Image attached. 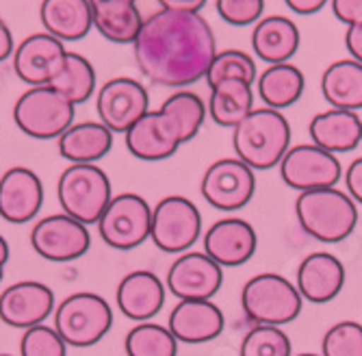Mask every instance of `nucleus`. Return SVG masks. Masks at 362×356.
Returning <instances> with one entry per match:
<instances>
[{"instance_id":"f257e3e1","label":"nucleus","mask_w":362,"mask_h":356,"mask_svg":"<svg viewBox=\"0 0 362 356\" xmlns=\"http://www.w3.org/2000/svg\"><path fill=\"white\" fill-rule=\"evenodd\" d=\"M133 52L150 83L182 89L206 76L217 42L200 11L158 9L144 20Z\"/></svg>"},{"instance_id":"f03ea898","label":"nucleus","mask_w":362,"mask_h":356,"mask_svg":"<svg viewBox=\"0 0 362 356\" xmlns=\"http://www.w3.org/2000/svg\"><path fill=\"white\" fill-rule=\"evenodd\" d=\"M233 148L252 170H272L291 148V124L278 109L254 107L233 128Z\"/></svg>"},{"instance_id":"7ed1b4c3","label":"nucleus","mask_w":362,"mask_h":356,"mask_svg":"<svg viewBox=\"0 0 362 356\" xmlns=\"http://www.w3.org/2000/svg\"><path fill=\"white\" fill-rule=\"evenodd\" d=\"M295 215L304 229L317 241L339 243L347 239L358 224V205L349 193L334 187H321L300 191L295 200Z\"/></svg>"},{"instance_id":"20e7f679","label":"nucleus","mask_w":362,"mask_h":356,"mask_svg":"<svg viewBox=\"0 0 362 356\" xmlns=\"http://www.w3.org/2000/svg\"><path fill=\"white\" fill-rule=\"evenodd\" d=\"M57 196L63 213L91 226L98 224L111 202V180L95 163H72L65 168L57 183Z\"/></svg>"},{"instance_id":"39448f33","label":"nucleus","mask_w":362,"mask_h":356,"mask_svg":"<svg viewBox=\"0 0 362 356\" xmlns=\"http://www.w3.org/2000/svg\"><path fill=\"white\" fill-rule=\"evenodd\" d=\"M76 105L50 85H30L13 105V122L33 139H57L74 122Z\"/></svg>"},{"instance_id":"423d86ee","label":"nucleus","mask_w":362,"mask_h":356,"mask_svg":"<svg viewBox=\"0 0 362 356\" xmlns=\"http://www.w3.org/2000/svg\"><path fill=\"white\" fill-rule=\"evenodd\" d=\"M241 306L256 326H282L302 311V294L280 274H258L241 291Z\"/></svg>"},{"instance_id":"0eeeda50","label":"nucleus","mask_w":362,"mask_h":356,"mask_svg":"<svg viewBox=\"0 0 362 356\" xmlns=\"http://www.w3.org/2000/svg\"><path fill=\"white\" fill-rule=\"evenodd\" d=\"M57 333L74 348H89L100 341L113 323L111 306L95 294H74L65 298L54 315Z\"/></svg>"},{"instance_id":"6e6552de","label":"nucleus","mask_w":362,"mask_h":356,"mask_svg":"<svg viewBox=\"0 0 362 356\" xmlns=\"http://www.w3.org/2000/svg\"><path fill=\"white\" fill-rule=\"evenodd\" d=\"M152 207L139 193H119L107 205L98 219V233L115 250H133L150 239Z\"/></svg>"},{"instance_id":"1a4fd4ad","label":"nucleus","mask_w":362,"mask_h":356,"mask_svg":"<svg viewBox=\"0 0 362 356\" xmlns=\"http://www.w3.org/2000/svg\"><path fill=\"white\" fill-rule=\"evenodd\" d=\"M256 191V170L239 156H223L211 163L200 180L202 198L217 211L243 209Z\"/></svg>"},{"instance_id":"9d476101","label":"nucleus","mask_w":362,"mask_h":356,"mask_svg":"<svg viewBox=\"0 0 362 356\" xmlns=\"http://www.w3.org/2000/svg\"><path fill=\"white\" fill-rule=\"evenodd\" d=\"M202 233V215L185 196H168L152 209L150 239L163 252H187Z\"/></svg>"},{"instance_id":"9b49d317","label":"nucleus","mask_w":362,"mask_h":356,"mask_svg":"<svg viewBox=\"0 0 362 356\" xmlns=\"http://www.w3.org/2000/svg\"><path fill=\"white\" fill-rule=\"evenodd\" d=\"M278 168L284 185L295 191L334 187L343 178V166L337 154L313 142L291 144Z\"/></svg>"},{"instance_id":"f8f14e48","label":"nucleus","mask_w":362,"mask_h":356,"mask_svg":"<svg viewBox=\"0 0 362 356\" xmlns=\"http://www.w3.org/2000/svg\"><path fill=\"white\" fill-rule=\"evenodd\" d=\"M30 246L46 261L68 263L81 258L89 250L91 237L87 224L74 219L68 213H54L33 226Z\"/></svg>"},{"instance_id":"ddd939ff","label":"nucleus","mask_w":362,"mask_h":356,"mask_svg":"<svg viewBox=\"0 0 362 356\" xmlns=\"http://www.w3.org/2000/svg\"><path fill=\"white\" fill-rule=\"evenodd\" d=\"M98 117L113 133H126L141 115L150 111L148 89L130 76H115L98 89Z\"/></svg>"},{"instance_id":"4468645a","label":"nucleus","mask_w":362,"mask_h":356,"mask_svg":"<svg viewBox=\"0 0 362 356\" xmlns=\"http://www.w3.org/2000/svg\"><path fill=\"white\" fill-rule=\"evenodd\" d=\"M65 54H68L65 42L50 35L48 30L33 33L13 48V54H11L13 72L28 87L50 85L63 66Z\"/></svg>"},{"instance_id":"2eb2a0df","label":"nucleus","mask_w":362,"mask_h":356,"mask_svg":"<svg viewBox=\"0 0 362 356\" xmlns=\"http://www.w3.org/2000/svg\"><path fill=\"white\" fill-rule=\"evenodd\" d=\"M128 152L141 161H165L185 144L178 124L163 111H148L124 133Z\"/></svg>"},{"instance_id":"dca6fc26","label":"nucleus","mask_w":362,"mask_h":356,"mask_svg":"<svg viewBox=\"0 0 362 356\" xmlns=\"http://www.w3.org/2000/svg\"><path fill=\"white\" fill-rule=\"evenodd\" d=\"M221 265L206 252L178 256L168 272V289L180 300H211L221 289Z\"/></svg>"},{"instance_id":"f3484780","label":"nucleus","mask_w":362,"mask_h":356,"mask_svg":"<svg viewBox=\"0 0 362 356\" xmlns=\"http://www.w3.org/2000/svg\"><path fill=\"white\" fill-rule=\"evenodd\" d=\"M44 205L42 178L30 168L16 166L0 174V217L9 224H26Z\"/></svg>"},{"instance_id":"a211bd4d","label":"nucleus","mask_w":362,"mask_h":356,"mask_svg":"<svg viewBox=\"0 0 362 356\" xmlns=\"http://www.w3.org/2000/svg\"><path fill=\"white\" fill-rule=\"evenodd\" d=\"M258 246L252 224L241 217H223L215 222L204 235V252L221 268L247 263Z\"/></svg>"},{"instance_id":"6ab92c4d","label":"nucleus","mask_w":362,"mask_h":356,"mask_svg":"<svg viewBox=\"0 0 362 356\" xmlns=\"http://www.w3.org/2000/svg\"><path fill=\"white\" fill-rule=\"evenodd\" d=\"M54 309V294L50 287L22 280L11 285L0 296V319L13 328H30L42 323Z\"/></svg>"},{"instance_id":"aec40b11","label":"nucleus","mask_w":362,"mask_h":356,"mask_svg":"<svg viewBox=\"0 0 362 356\" xmlns=\"http://www.w3.org/2000/svg\"><path fill=\"white\" fill-rule=\"evenodd\" d=\"M345 285V268L330 252H313L300 263L298 289L313 304L334 300Z\"/></svg>"},{"instance_id":"412c9836","label":"nucleus","mask_w":362,"mask_h":356,"mask_svg":"<svg viewBox=\"0 0 362 356\" xmlns=\"http://www.w3.org/2000/svg\"><path fill=\"white\" fill-rule=\"evenodd\" d=\"M170 331L182 343H206L221 335L223 315L211 300H180L170 315Z\"/></svg>"},{"instance_id":"4be33fe9","label":"nucleus","mask_w":362,"mask_h":356,"mask_svg":"<svg viewBox=\"0 0 362 356\" xmlns=\"http://www.w3.org/2000/svg\"><path fill=\"white\" fill-rule=\"evenodd\" d=\"M310 142L334 154L349 152L362 144V120L358 111L327 109L317 113L308 124Z\"/></svg>"},{"instance_id":"5701e85b","label":"nucleus","mask_w":362,"mask_h":356,"mask_svg":"<svg viewBox=\"0 0 362 356\" xmlns=\"http://www.w3.org/2000/svg\"><path fill=\"white\" fill-rule=\"evenodd\" d=\"M163 302H165V287L152 272H130L117 287V306L133 321H146L154 317Z\"/></svg>"},{"instance_id":"b1692460","label":"nucleus","mask_w":362,"mask_h":356,"mask_svg":"<svg viewBox=\"0 0 362 356\" xmlns=\"http://www.w3.org/2000/svg\"><path fill=\"white\" fill-rule=\"evenodd\" d=\"M113 135L103 122H72L57 137V148L70 163H95L113 148Z\"/></svg>"},{"instance_id":"393cba45","label":"nucleus","mask_w":362,"mask_h":356,"mask_svg":"<svg viewBox=\"0 0 362 356\" xmlns=\"http://www.w3.org/2000/svg\"><path fill=\"white\" fill-rule=\"evenodd\" d=\"M40 20L61 42H78L93 28V9L89 0H42Z\"/></svg>"},{"instance_id":"a878e982","label":"nucleus","mask_w":362,"mask_h":356,"mask_svg":"<svg viewBox=\"0 0 362 356\" xmlns=\"http://www.w3.org/2000/svg\"><path fill=\"white\" fill-rule=\"evenodd\" d=\"M254 54L265 63H284L300 48V28L284 16L260 18L252 30Z\"/></svg>"},{"instance_id":"bb28decb","label":"nucleus","mask_w":362,"mask_h":356,"mask_svg":"<svg viewBox=\"0 0 362 356\" xmlns=\"http://www.w3.org/2000/svg\"><path fill=\"white\" fill-rule=\"evenodd\" d=\"M306 87V79L302 70L293 63H269V66L262 70L256 79V89H258V98L265 107L272 109H286L293 107L302 98Z\"/></svg>"},{"instance_id":"cd10ccee","label":"nucleus","mask_w":362,"mask_h":356,"mask_svg":"<svg viewBox=\"0 0 362 356\" xmlns=\"http://www.w3.org/2000/svg\"><path fill=\"white\" fill-rule=\"evenodd\" d=\"M321 93L334 109H362V63L356 59H341L321 74Z\"/></svg>"},{"instance_id":"c85d7f7f","label":"nucleus","mask_w":362,"mask_h":356,"mask_svg":"<svg viewBox=\"0 0 362 356\" xmlns=\"http://www.w3.org/2000/svg\"><path fill=\"white\" fill-rule=\"evenodd\" d=\"M209 115L217 126L235 128L254 109V87L243 79H223L211 87Z\"/></svg>"},{"instance_id":"c756f323","label":"nucleus","mask_w":362,"mask_h":356,"mask_svg":"<svg viewBox=\"0 0 362 356\" xmlns=\"http://www.w3.org/2000/svg\"><path fill=\"white\" fill-rule=\"evenodd\" d=\"M93 28L113 44H133L144 26V16L133 0H113L95 5Z\"/></svg>"},{"instance_id":"7c9ffc66","label":"nucleus","mask_w":362,"mask_h":356,"mask_svg":"<svg viewBox=\"0 0 362 356\" xmlns=\"http://www.w3.org/2000/svg\"><path fill=\"white\" fill-rule=\"evenodd\" d=\"M50 87H54L74 105L87 103L91 98V93L95 91V70L91 66V61L78 52L68 50L63 66L59 74L52 79Z\"/></svg>"},{"instance_id":"2f4dec72","label":"nucleus","mask_w":362,"mask_h":356,"mask_svg":"<svg viewBox=\"0 0 362 356\" xmlns=\"http://www.w3.org/2000/svg\"><path fill=\"white\" fill-rule=\"evenodd\" d=\"M160 109L165 111L180 128L185 144L191 142L206 120V103L191 89H178L174 91L170 98H165V103L160 105Z\"/></svg>"},{"instance_id":"473e14b6","label":"nucleus","mask_w":362,"mask_h":356,"mask_svg":"<svg viewBox=\"0 0 362 356\" xmlns=\"http://www.w3.org/2000/svg\"><path fill=\"white\" fill-rule=\"evenodd\" d=\"M178 339L158 323H139L126 337L128 356H176Z\"/></svg>"},{"instance_id":"72a5a7b5","label":"nucleus","mask_w":362,"mask_h":356,"mask_svg":"<svg viewBox=\"0 0 362 356\" xmlns=\"http://www.w3.org/2000/svg\"><path fill=\"white\" fill-rule=\"evenodd\" d=\"M204 79H206L209 87H213L215 83H219L223 79H243V81L254 85L258 79L256 61L247 52L237 50V48L217 50Z\"/></svg>"},{"instance_id":"f704fd0d","label":"nucleus","mask_w":362,"mask_h":356,"mask_svg":"<svg viewBox=\"0 0 362 356\" xmlns=\"http://www.w3.org/2000/svg\"><path fill=\"white\" fill-rule=\"evenodd\" d=\"M241 356H291V341L278 326H256L243 339Z\"/></svg>"},{"instance_id":"c9c22d12","label":"nucleus","mask_w":362,"mask_h":356,"mask_svg":"<svg viewBox=\"0 0 362 356\" xmlns=\"http://www.w3.org/2000/svg\"><path fill=\"white\" fill-rule=\"evenodd\" d=\"M323 356H362V326L341 321L325 333L321 343Z\"/></svg>"},{"instance_id":"e433bc0d","label":"nucleus","mask_w":362,"mask_h":356,"mask_svg":"<svg viewBox=\"0 0 362 356\" xmlns=\"http://www.w3.org/2000/svg\"><path fill=\"white\" fill-rule=\"evenodd\" d=\"M22 356H65V341L48 326H30L22 337Z\"/></svg>"},{"instance_id":"4c0bfd02","label":"nucleus","mask_w":362,"mask_h":356,"mask_svg":"<svg viewBox=\"0 0 362 356\" xmlns=\"http://www.w3.org/2000/svg\"><path fill=\"white\" fill-rule=\"evenodd\" d=\"M219 18L233 26L256 24L265 11V0H215Z\"/></svg>"},{"instance_id":"58836bf2","label":"nucleus","mask_w":362,"mask_h":356,"mask_svg":"<svg viewBox=\"0 0 362 356\" xmlns=\"http://www.w3.org/2000/svg\"><path fill=\"white\" fill-rule=\"evenodd\" d=\"M330 5L339 22L347 26L362 22V0H330Z\"/></svg>"},{"instance_id":"ea45409f","label":"nucleus","mask_w":362,"mask_h":356,"mask_svg":"<svg viewBox=\"0 0 362 356\" xmlns=\"http://www.w3.org/2000/svg\"><path fill=\"white\" fill-rule=\"evenodd\" d=\"M343 178H345L347 193L354 198V202L362 205V156L351 161L345 170V174H343Z\"/></svg>"},{"instance_id":"a19ab883","label":"nucleus","mask_w":362,"mask_h":356,"mask_svg":"<svg viewBox=\"0 0 362 356\" xmlns=\"http://www.w3.org/2000/svg\"><path fill=\"white\" fill-rule=\"evenodd\" d=\"M345 48L351 59L362 63V22L347 26L345 30Z\"/></svg>"},{"instance_id":"79ce46f5","label":"nucleus","mask_w":362,"mask_h":356,"mask_svg":"<svg viewBox=\"0 0 362 356\" xmlns=\"http://www.w3.org/2000/svg\"><path fill=\"white\" fill-rule=\"evenodd\" d=\"M330 0H284V5L298 16H313L319 13Z\"/></svg>"},{"instance_id":"37998d69","label":"nucleus","mask_w":362,"mask_h":356,"mask_svg":"<svg viewBox=\"0 0 362 356\" xmlns=\"http://www.w3.org/2000/svg\"><path fill=\"white\" fill-rule=\"evenodd\" d=\"M160 9H172V11H202L206 0H156Z\"/></svg>"},{"instance_id":"c03bdc74","label":"nucleus","mask_w":362,"mask_h":356,"mask_svg":"<svg viewBox=\"0 0 362 356\" xmlns=\"http://www.w3.org/2000/svg\"><path fill=\"white\" fill-rule=\"evenodd\" d=\"M13 35L11 28L7 26V22L0 18V61H5L13 54Z\"/></svg>"},{"instance_id":"a18cd8bd","label":"nucleus","mask_w":362,"mask_h":356,"mask_svg":"<svg viewBox=\"0 0 362 356\" xmlns=\"http://www.w3.org/2000/svg\"><path fill=\"white\" fill-rule=\"evenodd\" d=\"M7 261H9V243L5 241L3 235H0V280H3V270H5Z\"/></svg>"},{"instance_id":"49530a36","label":"nucleus","mask_w":362,"mask_h":356,"mask_svg":"<svg viewBox=\"0 0 362 356\" xmlns=\"http://www.w3.org/2000/svg\"><path fill=\"white\" fill-rule=\"evenodd\" d=\"M91 3V7H95V5H103V3H113V0H89ZM133 3H137V0H133Z\"/></svg>"},{"instance_id":"de8ad7c7","label":"nucleus","mask_w":362,"mask_h":356,"mask_svg":"<svg viewBox=\"0 0 362 356\" xmlns=\"http://www.w3.org/2000/svg\"><path fill=\"white\" fill-rule=\"evenodd\" d=\"M298 356H317V354H298Z\"/></svg>"},{"instance_id":"09e8293b","label":"nucleus","mask_w":362,"mask_h":356,"mask_svg":"<svg viewBox=\"0 0 362 356\" xmlns=\"http://www.w3.org/2000/svg\"><path fill=\"white\" fill-rule=\"evenodd\" d=\"M0 356H9V354H0Z\"/></svg>"}]
</instances>
